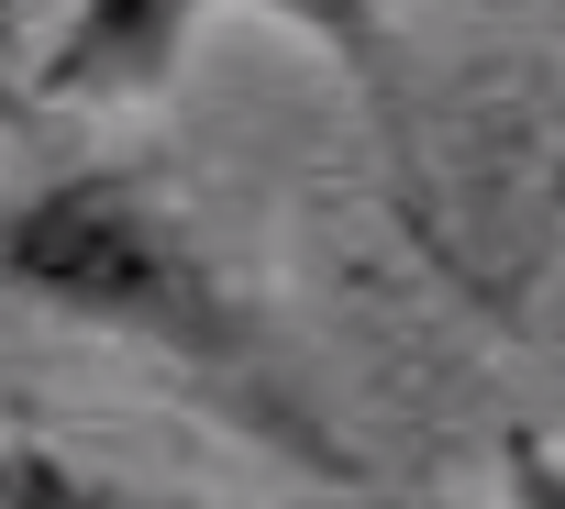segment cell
<instances>
[{
	"label": "cell",
	"instance_id": "cell-1",
	"mask_svg": "<svg viewBox=\"0 0 565 509\" xmlns=\"http://www.w3.org/2000/svg\"><path fill=\"white\" fill-rule=\"evenodd\" d=\"M0 311L56 322V333H100L122 355H156L167 377L244 410V432L300 454L311 476H355V454L289 388L255 300L222 278L200 221L145 166H56L34 188H0Z\"/></svg>",
	"mask_w": 565,
	"mask_h": 509
},
{
	"label": "cell",
	"instance_id": "cell-2",
	"mask_svg": "<svg viewBox=\"0 0 565 509\" xmlns=\"http://www.w3.org/2000/svg\"><path fill=\"white\" fill-rule=\"evenodd\" d=\"M211 0H67L56 34L34 45V100L56 111H145L178 89Z\"/></svg>",
	"mask_w": 565,
	"mask_h": 509
},
{
	"label": "cell",
	"instance_id": "cell-3",
	"mask_svg": "<svg viewBox=\"0 0 565 509\" xmlns=\"http://www.w3.org/2000/svg\"><path fill=\"white\" fill-rule=\"evenodd\" d=\"M266 23L311 34L322 56H344L355 78H388V0H255Z\"/></svg>",
	"mask_w": 565,
	"mask_h": 509
},
{
	"label": "cell",
	"instance_id": "cell-4",
	"mask_svg": "<svg viewBox=\"0 0 565 509\" xmlns=\"http://www.w3.org/2000/svg\"><path fill=\"white\" fill-rule=\"evenodd\" d=\"M477 12H499V0H477Z\"/></svg>",
	"mask_w": 565,
	"mask_h": 509
}]
</instances>
